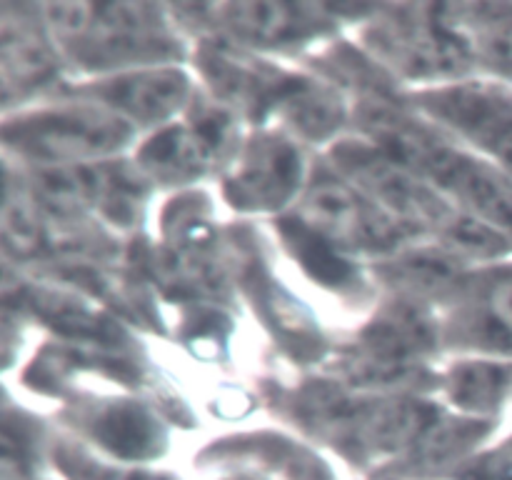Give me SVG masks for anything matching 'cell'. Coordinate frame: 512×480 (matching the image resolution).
I'll return each instance as SVG.
<instances>
[{
	"instance_id": "cell-1",
	"label": "cell",
	"mask_w": 512,
	"mask_h": 480,
	"mask_svg": "<svg viewBox=\"0 0 512 480\" xmlns=\"http://www.w3.org/2000/svg\"><path fill=\"white\" fill-rule=\"evenodd\" d=\"M48 10L55 30L88 58L130 60L163 50L165 38L143 15L145 5L55 3Z\"/></svg>"
},
{
	"instance_id": "cell-2",
	"label": "cell",
	"mask_w": 512,
	"mask_h": 480,
	"mask_svg": "<svg viewBox=\"0 0 512 480\" xmlns=\"http://www.w3.org/2000/svg\"><path fill=\"white\" fill-rule=\"evenodd\" d=\"M128 135V125L113 113L93 108H65L50 113L28 115L8 138L33 155L55 160L88 158L115 150Z\"/></svg>"
},
{
	"instance_id": "cell-3",
	"label": "cell",
	"mask_w": 512,
	"mask_h": 480,
	"mask_svg": "<svg viewBox=\"0 0 512 480\" xmlns=\"http://www.w3.org/2000/svg\"><path fill=\"white\" fill-rule=\"evenodd\" d=\"M300 225L325 243L358 250H388L400 238L388 215L340 183H320L308 190L300 205Z\"/></svg>"
},
{
	"instance_id": "cell-4",
	"label": "cell",
	"mask_w": 512,
	"mask_h": 480,
	"mask_svg": "<svg viewBox=\"0 0 512 480\" xmlns=\"http://www.w3.org/2000/svg\"><path fill=\"white\" fill-rule=\"evenodd\" d=\"M338 160L373 198H378L400 218L438 223L443 228H448L450 220L455 218L453 210L438 195L430 193L405 165L385 155L383 150L378 153L363 145H343L338 150Z\"/></svg>"
},
{
	"instance_id": "cell-5",
	"label": "cell",
	"mask_w": 512,
	"mask_h": 480,
	"mask_svg": "<svg viewBox=\"0 0 512 480\" xmlns=\"http://www.w3.org/2000/svg\"><path fill=\"white\" fill-rule=\"evenodd\" d=\"M373 43L385 60L413 78L463 73L468 65V48L440 18L393 20L375 30Z\"/></svg>"
},
{
	"instance_id": "cell-6",
	"label": "cell",
	"mask_w": 512,
	"mask_h": 480,
	"mask_svg": "<svg viewBox=\"0 0 512 480\" xmlns=\"http://www.w3.org/2000/svg\"><path fill=\"white\" fill-rule=\"evenodd\" d=\"M300 155L288 140L263 138L245 150L238 160L230 188L235 200L253 208H273L298 188Z\"/></svg>"
},
{
	"instance_id": "cell-7",
	"label": "cell",
	"mask_w": 512,
	"mask_h": 480,
	"mask_svg": "<svg viewBox=\"0 0 512 480\" xmlns=\"http://www.w3.org/2000/svg\"><path fill=\"white\" fill-rule=\"evenodd\" d=\"M188 93V80L175 70L125 75L103 88L105 103L113 105L125 118L140 123H158L180 108Z\"/></svg>"
},
{
	"instance_id": "cell-8",
	"label": "cell",
	"mask_w": 512,
	"mask_h": 480,
	"mask_svg": "<svg viewBox=\"0 0 512 480\" xmlns=\"http://www.w3.org/2000/svg\"><path fill=\"white\" fill-rule=\"evenodd\" d=\"M0 55H3L5 85H33L53 70V53L38 30L23 18L3 15L0 25Z\"/></svg>"
},
{
	"instance_id": "cell-9",
	"label": "cell",
	"mask_w": 512,
	"mask_h": 480,
	"mask_svg": "<svg viewBox=\"0 0 512 480\" xmlns=\"http://www.w3.org/2000/svg\"><path fill=\"white\" fill-rule=\"evenodd\" d=\"M210 160V145L195 130L173 128L150 140L143 163L165 180H188L203 173Z\"/></svg>"
},
{
	"instance_id": "cell-10",
	"label": "cell",
	"mask_w": 512,
	"mask_h": 480,
	"mask_svg": "<svg viewBox=\"0 0 512 480\" xmlns=\"http://www.w3.org/2000/svg\"><path fill=\"white\" fill-rule=\"evenodd\" d=\"M228 10L230 25L240 35H248L260 43L293 40L310 23V18L303 15V8L290 3H238L230 5Z\"/></svg>"
},
{
	"instance_id": "cell-11",
	"label": "cell",
	"mask_w": 512,
	"mask_h": 480,
	"mask_svg": "<svg viewBox=\"0 0 512 480\" xmlns=\"http://www.w3.org/2000/svg\"><path fill=\"white\" fill-rule=\"evenodd\" d=\"M475 18L460 20L453 23L448 18H440L445 25H453V28H465L470 30H453L460 40L465 43V48L470 50V43L478 45L480 53L490 60L493 65H498L505 73H512V8H498V5H483L475 8Z\"/></svg>"
},
{
	"instance_id": "cell-12",
	"label": "cell",
	"mask_w": 512,
	"mask_h": 480,
	"mask_svg": "<svg viewBox=\"0 0 512 480\" xmlns=\"http://www.w3.org/2000/svg\"><path fill=\"white\" fill-rule=\"evenodd\" d=\"M512 380V370L495 363H470L455 370L453 398L463 408L488 410L503 398Z\"/></svg>"
},
{
	"instance_id": "cell-13",
	"label": "cell",
	"mask_w": 512,
	"mask_h": 480,
	"mask_svg": "<svg viewBox=\"0 0 512 480\" xmlns=\"http://www.w3.org/2000/svg\"><path fill=\"white\" fill-rule=\"evenodd\" d=\"M3 238L15 255H33L45 245V223L33 200L8 190L3 205Z\"/></svg>"
},
{
	"instance_id": "cell-14",
	"label": "cell",
	"mask_w": 512,
	"mask_h": 480,
	"mask_svg": "<svg viewBox=\"0 0 512 480\" xmlns=\"http://www.w3.org/2000/svg\"><path fill=\"white\" fill-rule=\"evenodd\" d=\"M35 303L43 315H48L50 323L55 328L65 330L70 335H83V338H100L105 333H113L108 320L100 318L98 313L88 308V305L78 303V300L60 298V295H35Z\"/></svg>"
},
{
	"instance_id": "cell-15",
	"label": "cell",
	"mask_w": 512,
	"mask_h": 480,
	"mask_svg": "<svg viewBox=\"0 0 512 480\" xmlns=\"http://www.w3.org/2000/svg\"><path fill=\"white\" fill-rule=\"evenodd\" d=\"M490 310L500 328L512 335V275H505L495 283L493 293H490Z\"/></svg>"
},
{
	"instance_id": "cell-16",
	"label": "cell",
	"mask_w": 512,
	"mask_h": 480,
	"mask_svg": "<svg viewBox=\"0 0 512 480\" xmlns=\"http://www.w3.org/2000/svg\"><path fill=\"white\" fill-rule=\"evenodd\" d=\"M490 480H512V450L510 453L500 455L498 463L490 468Z\"/></svg>"
}]
</instances>
